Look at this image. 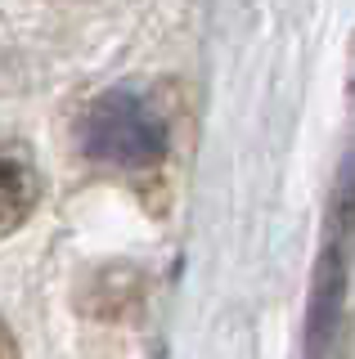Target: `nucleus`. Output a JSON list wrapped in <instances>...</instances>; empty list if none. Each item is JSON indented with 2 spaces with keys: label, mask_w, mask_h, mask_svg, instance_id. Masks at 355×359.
Listing matches in <instances>:
<instances>
[{
  "label": "nucleus",
  "mask_w": 355,
  "mask_h": 359,
  "mask_svg": "<svg viewBox=\"0 0 355 359\" xmlns=\"http://www.w3.org/2000/svg\"><path fill=\"white\" fill-rule=\"evenodd\" d=\"M76 140H81V153L91 162L144 171V166H158L166 157V121L153 112L144 95L117 86L86 108Z\"/></svg>",
  "instance_id": "1"
},
{
  "label": "nucleus",
  "mask_w": 355,
  "mask_h": 359,
  "mask_svg": "<svg viewBox=\"0 0 355 359\" xmlns=\"http://www.w3.org/2000/svg\"><path fill=\"white\" fill-rule=\"evenodd\" d=\"M347 328H351V256L324 243L315 256V274H310L302 359H347L351 341Z\"/></svg>",
  "instance_id": "2"
},
{
  "label": "nucleus",
  "mask_w": 355,
  "mask_h": 359,
  "mask_svg": "<svg viewBox=\"0 0 355 359\" xmlns=\"http://www.w3.org/2000/svg\"><path fill=\"white\" fill-rule=\"evenodd\" d=\"M41 202V171L27 144L0 135V238L18 233Z\"/></svg>",
  "instance_id": "3"
},
{
  "label": "nucleus",
  "mask_w": 355,
  "mask_h": 359,
  "mask_svg": "<svg viewBox=\"0 0 355 359\" xmlns=\"http://www.w3.org/2000/svg\"><path fill=\"white\" fill-rule=\"evenodd\" d=\"M324 243L342 247L355 261V149H347V157H342V166H337V180H333Z\"/></svg>",
  "instance_id": "4"
},
{
  "label": "nucleus",
  "mask_w": 355,
  "mask_h": 359,
  "mask_svg": "<svg viewBox=\"0 0 355 359\" xmlns=\"http://www.w3.org/2000/svg\"><path fill=\"white\" fill-rule=\"evenodd\" d=\"M0 359H18V346H14V337H9L5 323H0Z\"/></svg>",
  "instance_id": "5"
},
{
  "label": "nucleus",
  "mask_w": 355,
  "mask_h": 359,
  "mask_svg": "<svg viewBox=\"0 0 355 359\" xmlns=\"http://www.w3.org/2000/svg\"><path fill=\"white\" fill-rule=\"evenodd\" d=\"M351 45H355V41H351ZM351 54H355V50H351ZM347 95H351V104H355V67H351V86H347Z\"/></svg>",
  "instance_id": "6"
}]
</instances>
